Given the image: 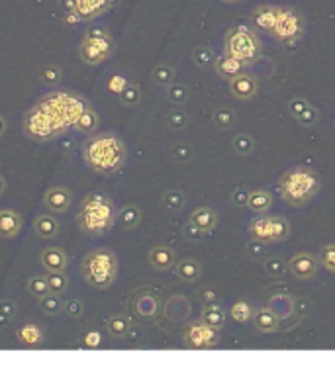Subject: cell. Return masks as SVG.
<instances>
[{"mask_svg": "<svg viewBox=\"0 0 335 372\" xmlns=\"http://www.w3.org/2000/svg\"><path fill=\"white\" fill-rule=\"evenodd\" d=\"M88 106V100L71 91H55L42 96L24 114L22 130L36 144H47L73 130L75 122Z\"/></svg>", "mask_w": 335, "mask_h": 372, "instance_id": "6da1fadb", "label": "cell"}, {"mask_svg": "<svg viewBox=\"0 0 335 372\" xmlns=\"http://www.w3.org/2000/svg\"><path fill=\"white\" fill-rule=\"evenodd\" d=\"M83 159L96 175L114 176L126 165V144L112 132L93 134L83 144Z\"/></svg>", "mask_w": 335, "mask_h": 372, "instance_id": "7a4b0ae2", "label": "cell"}, {"mask_svg": "<svg viewBox=\"0 0 335 372\" xmlns=\"http://www.w3.org/2000/svg\"><path fill=\"white\" fill-rule=\"evenodd\" d=\"M118 208L114 200L102 192H91L83 198L75 216L77 228L86 238H102L116 226Z\"/></svg>", "mask_w": 335, "mask_h": 372, "instance_id": "3957f363", "label": "cell"}, {"mask_svg": "<svg viewBox=\"0 0 335 372\" xmlns=\"http://www.w3.org/2000/svg\"><path fill=\"white\" fill-rule=\"evenodd\" d=\"M322 190V178L310 166H293L279 178V192L290 208L308 206Z\"/></svg>", "mask_w": 335, "mask_h": 372, "instance_id": "277c9868", "label": "cell"}, {"mask_svg": "<svg viewBox=\"0 0 335 372\" xmlns=\"http://www.w3.org/2000/svg\"><path fill=\"white\" fill-rule=\"evenodd\" d=\"M120 270V261L112 249L98 247L88 251L81 261V274L84 282L95 290H108L114 286Z\"/></svg>", "mask_w": 335, "mask_h": 372, "instance_id": "5b68a950", "label": "cell"}, {"mask_svg": "<svg viewBox=\"0 0 335 372\" xmlns=\"http://www.w3.org/2000/svg\"><path fill=\"white\" fill-rule=\"evenodd\" d=\"M224 53L237 57L245 65H253L259 61L263 53V43L257 30L249 26H233L224 36Z\"/></svg>", "mask_w": 335, "mask_h": 372, "instance_id": "8992f818", "label": "cell"}, {"mask_svg": "<svg viewBox=\"0 0 335 372\" xmlns=\"http://www.w3.org/2000/svg\"><path fill=\"white\" fill-rule=\"evenodd\" d=\"M116 43L110 31L100 26H95L84 31L83 40L79 43V57L91 67H98L114 55Z\"/></svg>", "mask_w": 335, "mask_h": 372, "instance_id": "52a82bcc", "label": "cell"}, {"mask_svg": "<svg viewBox=\"0 0 335 372\" xmlns=\"http://www.w3.org/2000/svg\"><path fill=\"white\" fill-rule=\"evenodd\" d=\"M247 233L251 239L263 241L267 245H276V243H283L290 238L293 228H290V222L284 216L261 214V216H255L249 222Z\"/></svg>", "mask_w": 335, "mask_h": 372, "instance_id": "ba28073f", "label": "cell"}, {"mask_svg": "<svg viewBox=\"0 0 335 372\" xmlns=\"http://www.w3.org/2000/svg\"><path fill=\"white\" fill-rule=\"evenodd\" d=\"M304 31H306V20H304L302 14L290 6H279L276 24L271 33L272 38L284 45H293L302 40Z\"/></svg>", "mask_w": 335, "mask_h": 372, "instance_id": "9c48e42d", "label": "cell"}, {"mask_svg": "<svg viewBox=\"0 0 335 372\" xmlns=\"http://www.w3.org/2000/svg\"><path fill=\"white\" fill-rule=\"evenodd\" d=\"M163 311V302L159 292L153 288H137L130 296V313L141 323H153L159 320Z\"/></svg>", "mask_w": 335, "mask_h": 372, "instance_id": "30bf717a", "label": "cell"}, {"mask_svg": "<svg viewBox=\"0 0 335 372\" xmlns=\"http://www.w3.org/2000/svg\"><path fill=\"white\" fill-rule=\"evenodd\" d=\"M220 330L212 327L202 320L190 321L189 325L182 331V345L187 349H194V351H206V349H214L220 345Z\"/></svg>", "mask_w": 335, "mask_h": 372, "instance_id": "8fae6325", "label": "cell"}, {"mask_svg": "<svg viewBox=\"0 0 335 372\" xmlns=\"http://www.w3.org/2000/svg\"><path fill=\"white\" fill-rule=\"evenodd\" d=\"M318 269H320V261L308 251H300L288 261V272L298 280H312L318 274Z\"/></svg>", "mask_w": 335, "mask_h": 372, "instance_id": "7c38bea8", "label": "cell"}, {"mask_svg": "<svg viewBox=\"0 0 335 372\" xmlns=\"http://www.w3.org/2000/svg\"><path fill=\"white\" fill-rule=\"evenodd\" d=\"M73 204V192L67 186H52L43 194V208L52 214H65Z\"/></svg>", "mask_w": 335, "mask_h": 372, "instance_id": "4fadbf2b", "label": "cell"}, {"mask_svg": "<svg viewBox=\"0 0 335 372\" xmlns=\"http://www.w3.org/2000/svg\"><path fill=\"white\" fill-rule=\"evenodd\" d=\"M120 0H73V10L83 22H93L118 6Z\"/></svg>", "mask_w": 335, "mask_h": 372, "instance_id": "5bb4252c", "label": "cell"}, {"mask_svg": "<svg viewBox=\"0 0 335 372\" xmlns=\"http://www.w3.org/2000/svg\"><path fill=\"white\" fill-rule=\"evenodd\" d=\"M230 93L233 98H237L241 102H247L259 93V81L249 72H241L230 81Z\"/></svg>", "mask_w": 335, "mask_h": 372, "instance_id": "9a60e30c", "label": "cell"}, {"mask_svg": "<svg viewBox=\"0 0 335 372\" xmlns=\"http://www.w3.org/2000/svg\"><path fill=\"white\" fill-rule=\"evenodd\" d=\"M288 112L294 116V120L304 127H314L320 120V114L312 104L308 102L306 98L294 96L293 100L288 102Z\"/></svg>", "mask_w": 335, "mask_h": 372, "instance_id": "2e32d148", "label": "cell"}, {"mask_svg": "<svg viewBox=\"0 0 335 372\" xmlns=\"http://www.w3.org/2000/svg\"><path fill=\"white\" fill-rule=\"evenodd\" d=\"M147 263H149L151 269L157 270V272H167V270L175 269L177 253H175V249L167 247V245H155L147 253Z\"/></svg>", "mask_w": 335, "mask_h": 372, "instance_id": "e0dca14e", "label": "cell"}, {"mask_svg": "<svg viewBox=\"0 0 335 372\" xmlns=\"http://www.w3.org/2000/svg\"><path fill=\"white\" fill-rule=\"evenodd\" d=\"M267 306L283 321H288L294 318V296L288 294L286 290L272 292L269 300H267Z\"/></svg>", "mask_w": 335, "mask_h": 372, "instance_id": "ac0fdd59", "label": "cell"}, {"mask_svg": "<svg viewBox=\"0 0 335 372\" xmlns=\"http://www.w3.org/2000/svg\"><path fill=\"white\" fill-rule=\"evenodd\" d=\"M276 16H279V6H274V4H259V6H255L251 12L253 24L261 31L269 33V36H271L272 30H274Z\"/></svg>", "mask_w": 335, "mask_h": 372, "instance_id": "d6986e66", "label": "cell"}, {"mask_svg": "<svg viewBox=\"0 0 335 372\" xmlns=\"http://www.w3.org/2000/svg\"><path fill=\"white\" fill-rule=\"evenodd\" d=\"M253 325L259 333H276V331H281L283 320L269 306H263V308H255Z\"/></svg>", "mask_w": 335, "mask_h": 372, "instance_id": "ffe728a7", "label": "cell"}, {"mask_svg": "<svg viewBox=\"0 0 335 372\" xmlns=\"http://www.w3.org/2000/svg\"><path fill=\"white\" fill-rule=\"evenodd\" d=\"M245 67H247V65L241 61V59L233 57V55H228V53L216 57V61H214V71L218 72V77L226 79V81H231L233 77L245 72Z\"/></svg>", "mask_w": 335, "mask_h": 372, "instance_id": "44dd1931", "label": "cell"}, {"mask_svg": "<svg viewBox=\"0 0 335 372\" xmlns=\"http://www.w3.org/2000/svg\"><path fill=\"white\" fill-rule=\"evenodd\" d=\"M14 337L16 341L24 345V347H30V349H38L42 347L43 341H45V335H43V330L38 325V323H24L22 327L14 331Z\"/></svg>", "mask_w": 335, "mask_h": 372, "instance_id": "7402d4cb", "label": "cell"}, {"mask_svg": "<svg viewBox=\"0 0 335 372\" xmlns=\"http://www.w3.org/2000/svg\"><path fill=\"white\" fill-rule=\"evenodd\" d=\"M22 224H24V219H22V216L16 210L2 208L0 210V239L18 238Z\"/></svg>", "mask_w": 335, "mask_h": 372, "instance_id": "603a6c76", "label": "cell"}, {"mask_svg": "<svg viewBox=\"0 0 335 372\" xmlns=\"http://www.w3.org/2000/svg\"><path fill=\"white\" fill-rule=\"evenodd\" d=\"M189 222H192L196 228H200L204 233H212L214 229L218 228L220 216L214 208L210 206H200L196 210H192L189 216Z\"/></svg>", "mask_w": 335, "mask_h": 372, "instance_id": "cb8c5ba5", "label": "cell"}, {"mask_svg": "<svg viewBox=\"0 0 335 372\" xmlns=\"http://www.w3.org/2000/svg\"><path fill=\"white\" fill-rule=\"evenodd\" d=\"M40 265H42L45 272L49 270H67L69 265V257L61 247H45L40 253Z\"/></svg>", "mask_w": 335, "mask_h": 372, "instance_id": "d4e9b609", "label": "cell"}, {"mask_svg": "<svg viewBox=\"0 0 335 372\" xmlns=\"http://www.w3.org/2000/svg\"><path fill=\"white\" fill-rule=\"evenodd\" d=\"M175 274L185 284H194L202 277V263L196 258H180L175 265Z\"/></svg>", "mask_w": 335, "mask_h": 372, "instance_id": "484cf974", "label": "cell"}, {"mask_svg": "<svg viewBox=\"0 0 335 372\" xmlns=\"http://www.w3.org/2000/svg\"><path fill=\"white\" fill-rule=\"evenodd\" d=\"M33 231L40 239H53L59 235V222L57 217L52 216V214H40L33 219Z\"/></svg>", "mask_w": 335, "mask_h": 372, "instance_id": "4316f807", "label": "cell"}, {"mask_svg": "<svg viewBox=\"0 0 335 372\" xmlns=\"http://www.w3.org/2000/svg\"><path fill=\"white\" fill-rule=\"evenodd\" d=\"M104 330L112 339H126L132 333V320L124 313H114L106 320Z\"/></svg>", "mask_w": 335, "mask_h": 372, "instance_id": "83f0119b", "label": "cell"}, {"mask_svg": "<svg viewBox=\"0 0 335 372\" xmlns=\"http://www.w3.org/2000/svg\"><path fill=\"white\" fill-rule=\"evenodd\" d=\"M141 219H143V212H141V208L137 206V204H126V206H122L118 210V219H116V224L120 226L122 229H136L139 224H141Z\"/></svg>", "mask_w": 335, "mask_h": 372, "instance_id": "f1b7e54d", "label": "cell"}, {"mask_svg": "<svg viewBox=\"0 0 335 372\" xmlns=\"http://www.w3.org/2000/svg\"><path fill=\"white\" fill-rule=\"evenodd\" d=\"M163 311H165V318H167V320L182 321L189 318L190 304L185 296H173V298H169Z\"/></svg>", "mask_w": 335, "mask_h": 372, "instance_id": "f546056e", "label": "cell"}, {"mask_svg": "<svg viewBox=\"0 0 335 372\" xmlns=\"http://www.w3.org/2000/svg\"><path fill=\"white\" fill-rule=\"evenodd\" d=\"M100 127V118L96 114V110L88 104L86 106V110H84L83 114L79 116V120L75 122L73 130L77 134H84V135H93L96 134V130Z\"/></svg>", "mask_w": 335, "mask_h": 372, "instance_id": "4dcf8cb0", "label": "cell"}, {"mask_svg": "<svg viewBox=\"0 0 335 372\" xmlns=\"http://www.w3.org/2000/svg\"><path fill=\"white\" fill-rule=\"evenodd\" d=\"M247 208L251 210L255 216L261 214H269V210L272 208V194L269 190H251L249 192V200H247Z\"/></svg>", "mask_w": 335, "mask_h": 372, "instance_id": "1f68e13d", "label": "cell"}, {"mask_svg": "<svg viewBox=\"0 0 335 372\" xmlns=\"http://www.w3.org/2000/svg\"><path fill=\"white\" fill-rule=\"evenodd\" d=\"M200 320L216 330H221L226 325L228 316H226V310L216 302V304H204V308L200 311Z\"/></svg>", "mask_w": 335, "mask_h": 372, "instance_id": "d6a6232c", "label": "cell"}, {"mask_svg": "<svg viewBox=\"0 0 335 372\" xmlns=\"http://www.w3.org/2000/svg\"><path fill=\"white\" fill-rule=\"evenodd\" d=\"M187 204V194L180 188H169L161 196V206L165 208L171 214H177Z\"/></svg>", "mask_w": 335, "mask_h": 372, "instance_id": "836d02e7", "label": "cell"}, {"mask_svg": "<svg viewBox=\"0 0 335 372\" xmlns=\"http://www.w3.org/2000/svg\"><path fill=\"white\" fill-rule=\"evenodd\" d=\"M228 316L235 323H249V321H253V316H255V306L249 300L233 302Z\"/></svg>", "mask_w": 335, "mask_h": 372, "instance_id": "e575fe53", "label": "cell"}, {"mask_svg": "<svg viewBox=\"0 0 335 372\" xmlns=\"http://www.w3.org/2000/svg\"><path fill=\"white\" fill-rule=\"evenodd\" d=\"M212 122L216 124V127L220 130H230L237 122V114L235 110L230 106H218L214 112H212Z\"/></svg>", "mask_w": 335, "mask_h": 372, "instance_id": "d590c367", "label": "cell"}, {"mask_svg": "<svg viewBox=\"0 0 335 372\" xmlns=\"http://www.w3.org/2000/svg\"><path fill=\"white\" fill-rule=\"evenodd\" d=\"M192 63L202 69V71H206L210 67H214V61H216V55H214V49L210 47V45H196L194 49H192Z\"/></svg>", "mask_w": 335, "mask_h": 372, "instance_id": "8d00e7d4", "label": "cell"}, {"mask_svg": "<svg viewBox=\"0 0 335 372\" xmlns=\"http://www.w3.org/2000/svg\"><path fill=\"white\" fill-rule=\"evenodd\" d=\"M175 67L173 65H169V63H159L157 67L153 69L151 72V81L157 84V86H165L167 88L169 84L175 83Z\"/></svg>", "mask_w": 335, "mask_h": 372, "instance_id": "74e56055", "label": "cell"}, {"mask_svg": "<svg viewBox=\"0 0 335 372\" xmlns=\"http://www.w3.org/2000/svg\"><path fill=\"white\" fill-rule=\"evenodd\" d=\"M45 279H47V286H49L52 294L61 296L69 288V277L65 270H49V272H45Z\"/></svg>", "mask_w": 335, "mask_h": 372, "instance_id": "f35d334b", "label": "cell"}, {"mask_svg": "<svg viewBox=\"0 0 335 372\" xmlns=\"http://www.w3.org/2000/svg\"><path fill=\"white\" fill-rule=\"evenodd\" d=\"M38 304H40V310H42L43 316H47V318H55L63 311V302L59 298V294L49 292L47 296H43L42 300H38Z\"/></svg>", "mask_w": 335, "mask_h": 372, "instance_id": "ab89813d", "label": "cell"}, {"mask_svg": "<svg viewBox=\"0 0 335 372\" xmlns=\"http://www.w3.org/2000/svg\"><path fill=\"white\" fill-rule=\"evenodd\" d=\"M263 269L271 279H283L288 272V263L281 257H267L263 261Z\"/></svg>", "mask_w": 335, "mask_h": 372, "instance_id": "60d3db41", "label": "cell"}, {"mask_svg": "<svg viewBox=\"0 0 335 372\" xmlns=\"http://www.w3.org/2000/svg\"><path fill=\"white\" fill-rule=\"evenodd\" d=\"M190 91L187 84L182 83H173L167 86V100L173 106H182V104L189 102Z\"/></svg>", "mask_w": 335, "mask_h": 372, "instance_id": "b9f144b4", "label": "cell"}, {"mask_svg": "<svg viewBox=\"0 0 335 372\" xmlns=\"http://www.w3.org/2000/svg\"><path fill=\"white\" fill-rule=\"evenodd\" d=\"M26 290H28V294H30L32 298H36V300H42L43 296H47V294H49L47 279H45V277H40V274L30 277L28 282H26Z\"/></svg>", "mask_w": 335, "mask_h": 372, "instance_id": "7bdbcfd3", "label": "cell"}, {"mask_svg": "<svg viewBox=\"0 0 335 372\" xmlns=\"http://www.w3.org/2000/svg\"><path fill=\"white\" fill-rule=\"evenodd\" d=\"M171 157L178 165H187V163H190L194 159V149H192L190 144L180 141V144H175L171 147Z\"/></svg>", "mask_w": 335, "mask_h": 372, "instance_id": "ee69618b", "label": "cell"}, {"mask_svg": "<svg viewBox=\"0 0 335 372\" xmlns=\"http://www.w3.org/2000/svg\"><path fill=\"white\" fill-rule=\"evenodd\" d=\"M165 124L171 130H175V132H182V130H187L189 127V114L187 112H182V110H178V106L175 110H171L165 116Z\"/></svg>", "mask_w": 335, "mask_h": 372, "instance_id": "f6af8a7d", "label": "cell"}, {"mask_svg": "<svg viewBox=\"0 0 335 372\" xmlns=\"http://www.w3.org/2000/svg\"><path fill=\"white\" fill-rule=\"evenodd\" d=\"M231 147L237 155L245 157L251 153L255 149V139H253L249 134H237L233 139H231Z\"/></svg>", "mask_w": 335, "mask_h": 372, "instance_id": "bcb514c9", "label": "cell"}, {"mask_svg": "<svg viewBox=\"0 0 335 372\" xmlns=\"http://www.w3.org/2000/svg\"><path fill=\"white\" fill-rule=\"evenodd\" d=\"M18 313V304L10 298H2L0 300V327H6L10 321H14Z\"/></svg>", "mask_w": 335, "mask_h": 372, "instance_id": "7dc6e473", "label": "cell"}, {"mask_svg": "<svg viewBox=\"0 0 335 372\" xmlns=\"http://www.w3.org/2000/svg\"><path fill=\"white\" fill-rule=\"evenodd\" d=\"M318 261H320L322 269L335 274V243H327V245H324V247L320 249Z\"/></svg>", "mask_w": 335, "mask_h": 372, "instance_id": "c3c4849f", "label": "cell"}, {"mask_svg": "<svg viewBox=\"0 0 335 372\" xmlns=\"http://www.w3.org/2000/svg\"><path fill=\"white\" fill-rule=\"evenodd\" d=\"M120 102L127 106V108H134L137 104L141 102V88L136 83H130L120 94Z\"/></svg>", "mask_w": 335, "mask_h": 372, "instance_id": "681fc988", "label": "cell"}, {"mask_svg": "<svg viewBox=\"0 0 335 372\" xmlns=\"http://www.w3.org/2000/svg\"><path fill=\"white\" fill-rule=\"evenodd\" d=\"M267 243L263 241H257V239H249L247 245H245V253L251 261H265L267 258Z\"/></svg>", "mask_w": 335, "mask_h": 372, "instance_id": "f907efd6", "label": "cell"}, {"mask_svg": "<svg viewBox=\"0 0 335 372\" xmlns=\"http://www.w3.org/2000/svg\"><path fill=\"white\" fill-rule=\"evenodd\" d=\"M61 79H63V71L57 67V65H49V67H45L40 75V81L43 84H47V86H55V84L61 83Z\"/></svg>", "mask_w": 335, "mask_h": 372, "instance_id": "816d5d0a", "label": "cell"}, {"mask_svg": "<svg viewBox=\"0 0 335 372\" xmlns=\"http://www.w3.org/2000/svg\"><path fill=\"white\" fill-rule=\"evenodd\" d=\"M63 313L69 320H79L83 318L84 313V304L79 298H71V300L63 302Z\"/></svg>", "mask_w": 335, "mask_h": 372, "instance_id": "f5cc1de1", "label": "cell"}, {"mask_svg": "<svg viewBox=\"0 0 335 372\" xmlns=\"http://www.w3.org/2000/svg\"><path fill=\"white\" fill-rule=\"evenodd\" d=\"M127 79L124 77V75H120V72H116V75H112L110 79H108V84H106V88H108V93L116 94V96H120L122 94V91L127 86Z\"/></svg>", "mask_w": 335, "mask_h": 372, "instance_id": "db71d44e", "label": "cell"}, {"mask_svg": "<svg viewBox=\"0 0 335 372\" xmlns=\"http://www.w3.org/2000/svg\"><path fill=\"white\" fill-rule=\"evenodd\" d=\"M310 310H312V304H310L308 298H296V296H294V316H296L298 320L308 318Z\"/></svg>", "mask_w": 335, "mask_h": 372, "instance_id": "11a10c76", "label": "cell"}, {"mask_svg": "<svg viewBox=\"0 0 335 372\" xmlns=\"http://www.w3.org/2000/svg\"><path fill=\"white\" fill-rule=\"evenodd\" d=\"M204 235H206V233H204L200 228H196L192 222H189V224L182 226V238L187 239V241H200Z\"/></svg>", "mask_w": 335, "mask_h": 372, "instance_id": "9f6ffc18", "label": "cell"}, {"mask_svg": "<svg viewBox=\"0 0 335 372\" xmlns=\"http://www.w3.org/2000/svg\"><path fill=\"white\" fill-rule=\"evenodd\" d=\"M249 192H251V190H245V188H235V190L231 192V204H233L235 208H247Z\"/></svg>", "mask_w": 335, "mask_h": 372, "instance_id": "6f0895ef", "label": "cell"}, {"mask_svg": "<svg viewBox=\"0 0 335 372\" xmlns=\"http://www.w3.org/2000/svg\"><path fill=\"white\" fill-rule=\"evenodd\" d=\"M198 298L204 302V304H216V302H218V292L208 286V288L200 290Z\"/></svg>", "mask_w": 335, "mask_h": 372, "instance_id": "680465c9", "label": "cell"}, {"mask_svg": "<svg viewBox=\"0 0 335 372\" xmlns=\"http://www.w3.org/2000/svg\"><path fill=\"white\" fill-rule=\"evenodd\" d=\"M100 343H102V337H100V333H96V331H91V333L84 337V347L96 349V347H100Z\"/></svg>", "mask_w": 335, "mask_h": 372, "instance_id": "91938a15", "label": "cell"}, {"mask_svg": "<svg viewBox=\"0 0 335 372\" xmlns=\"http://www.w3.org/2000/svg\"><path fill=\"white\" fill-rule=\"evenodd\" d=\"M6 130H8V122H6L4 116H0V137L6 134Z\"/></svg>", "mask_w": 335, "mask_h": 372, "instance_id": "94428289", "label": "cell"}, {"mask_svg": "<svg viewBox=\"0 0 335 372\" xmlns=\"http://www.w3.org/2000/svg\"><path fill=\"white\" fill-rule=\"evenodd\" d=\"M4 190H6V178L0 175V196L4 194Z\"/></svg>", "mask_w": 335, "mask_h": 372, "instance_id": "6125c7cd", "label": "cell"}, {"mask_svg": "<svg viewBox=\"0 0 335 372\" xmlns=\"http://www.w3.org/2000/svg\"><path fill=\"white\" fill-rule=\"evenodd\" d=\"M221 2H226V4H237L241 0H221Z\"/></svg>", "mask_w": 335, "mask_h": 372, "instance_id": "be15d7a7", "label": "cell"}, {"mask_svg": "<svg viewBox=\"0 0 335 372\" xmlns=\"http://www.w3.org/2000/svg\"><path fill=\"white\" fill-rule=\"evenodd\" d=\"M334 127H335V122H334Z\"/></svg>", "mask_w": 335, "mask_h": 372, "instance_id": "e7e4bbea", "label": "cell"}]
</instances>
